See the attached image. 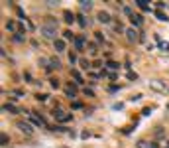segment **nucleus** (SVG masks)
I'll return each instance as SVG.
<instances>
[{
    "mask_svg": "<svg viewBox=\"0 0 169 148\" xmlns=\"http://www.w3.org/2000/svg\"><path fill=\"white\" fill-rule=\"evenodd\" d=\"M39 34L41 36H43V38H47V40H59V38H57V28H55V26H49V24H43V26H41V28H39Z\"/></svg>",
    "mask_w": 169,
    "mask_h": 148,
    "instance_id": "obj_1",
    "label": "nucleus"
},
{
    "mask_svg": "<svg viewBox=\"0 0 169 148\" xmlns=\"http://www.w3.org/2000/svg\"><path fill=\"white\" fill-rule=\"evenodd\" d=\"M112 109H114V111H120V109H124V105H122V103H116Z\"/></svg>",
    "mask_w": 169,
    "mask_h": 148,
    "instance_id": "obj_29",
    "label": "nucleus"
},
{
    "mask_svg": "<svg viewBox=\"0 0 169 148\" xmlns=\"http://www.w3.org/2000/svg\"><path fill=\"white\" fill-rule=\"evenodd\" d=\"M79 6H81L83 10H91L93 8V0H81V2H79Z\"/></svg>",
    "mask_w": 169,
    "mask_h": 148,
    "instance_id": "obj_11",
    "label": "nucleus"
},
{
    "mask_svg": "<svg viewBox=\"0 0 169 148\" xmlns=\"http://www.w3.org/2000/svg\"><path fill=\"white\" fill-rule=\"evenodd\" d=\"M108 69H118V63H114V61H110V63H108Z\"/></svg>",
    "mask_w": 169,
    "mask_h": 148,
    "instance_id": "obj_25",
    "label": "nucleus"
},
{
    "mask_svg": "<svg viewBox=\"0 0 169 148\" xmlns=\"http://www.w3.org/2000/svg\"><path fill=\"white\" fill-rule=\"evenodd\" d=\"M75 47H77V50H83V47H84V38H77L75 40Z\"/></svg>",
    "mask_w": 169,
    "mask_h": 148,
    "instance_id": "obj_16",
    "label": "nucleus"
},
{
    "mask_svg": "<svg viewBox=\"0 0 169 148\" xmlns=\"http://www.w3.org/2000/svg\"><path fill=\"white\" fill-rule=\"evenodd\" d=\"M81 67H83V69H89V61L83 59V61H81Z\"/></svg>",
    "mask_w": 169,
    "mask_h": 148,
    "instance_id": "obj_28",
    "label": "nucleus"
},
{
    "mask_svg": "<svg viewBox=\"0 0 169 148\" xmlns=\"http://www.w3.org/2000/svg\"><path fill=\"white\" fill-rule=\"evenodd\" d=\"M16 126H18V130H20V133H24V134H31V133H34V128H31V124L30 123H24V120H20V123L18 124H16Z\"/></svg>",
    "mask_w": 169,
    "mask_h": 148,
    "instance_id": "obj_4",
    "label": "nucleus"
},
{
    "mask_svg": "<svg viewBox=\"0 0 169 148\" xmlns=\"http://www.w3.org/2000/svg\"><path fill=\"white\" fill-rule=\"evenodd\" d=\"M51 87L57 89V87H59V81H57V79H51Z\"/></svg>",
    "mask_w": 169,
    "mask_h": 148,
    "instance_id": "obj_26",
    "label": "nucleus"
},
{
    "mask_svg": "<svg viewBox=\"0 0 169 148\" xmlns=\"http://www.w3.org/2000/svg\"><path fill=\"white\" fill-rule=\"evenodd\" d=\"M65 95H67L69 99H75V95H77V87H75V85L65 87Z\"/></svg>",
    "mask_w": 169,
    "mask_h": 148,
    "instance_id": "obj_8",
    "label": "nucleus"
},
{
    "mask_svg": "<svg viewBox=\"0 0 169 148\" xmlns=\"http://www.w3.org/2000/svg\"><path fill=\"white\" fill-rule=\"evenodd\" d=\"M128 79H134V81H136V79H138V75H136V73H132V71H130V73H128Z\"/></svg>",
    "mask_w": 169,
    "mask_h": 148,
    "instance_id": "obj_31",
    "label": "nucleus"
},
{
    "mask_svg": "<svg viewBox=\"0 0 169 148\" xmlns=\"http://www.w3.org/2000/svg\"><path fill=\"white\" fill-rule=\"evenodd\" d=\"M69 61H71V63H77V55L71 54V55H69Z\"/></svg>",
    "mask_w": 169,
    "mask_h": 148,
    "instance_id": "obj_30",
    "label": "nucleus"
},
{
    "mask_svg": "<svg viewBox=\"0 0 169 148\" xmlns=\"http://www.w3.org/2000/svg\"><path fill=\"white\" fill-rule=\"evenodd\" d=\"M63 20H65L67 24H73V22H75V14L69 12V10H65V14H63Z\"/></svg>",
    "mask_w": 169,
    "mask_h": 148,
    "instance_id": "obj_9",
    "label": "nucleus"
},
{
    "mask_svg": "<svg viewBox=\"0 0 169 148\" xmlns=\"http://www.w3.org/2000/svg\"><path fill=\"white\" fill-rule=\"evenodd\" d=\"M55 51H65V40H55Z\"/></svg>",
    "mask_w": 169,
    "mask_h": 148,
    "instance_id": "obj_12",
    "label": "nucleus"
},
{
    "mask_svg": "<svg viewBox=\"0 0 169 148\" xmlns=\"http://www.w3.org/2000/svg\"><path fill=\"white\" fill-rule=\"evenodd\" d=\"M151 87L157 89V91H165V85H163V83H159V81H151Z\"/></svg>",
    "mask_w": 169,
    "mask_h": 148,
    "instance_id": "obj_14",
    "label": "nucleus"
},
{
    "mask_svg": "<svg viewBox=\"0 0 169 148\" xmlns=\"http://www.w3.org/2000/svg\"><path fill=\"white\" fill-rule=\"evenodd\" d=\"M97 18H98V22H102V24H108V22H110V14H108V12H102V10L98 12Z\"/></svg>",
    "mask_w": 169,
    "mask_h": 148,
    "instance_id": "obj_6",
    "label": "nucleus"
},
{
    "mask_svg": "<svg viewBox=\"0 0 169 148\" xmlns=\"http://www.w3.org/2000/svg\"><path fill=\"white\" fill-rule=\"evenodd\" d=\"M155 16H157V20H161V22H167V20H169L163 12H155Z\"/></svg>",
    "mask_w": 169,
    "mask_h": 148,
    "instance_id": "obj_20",
    "label": "nucleus"
},
{
    "mask_svg": "<svg viewBox=\"0 0 169 148\" xmlns=\"http://www.w3.org/2000/svg\"><path fill=\"white\" fill-rule=\"evenodd\" d=\"M97 51H98L97 44H89V54H91V55H97Z\"/></svg>",
    "mask_w": 169,
    "mask_h": 148,
    "instance_id": "obj_17",
    "label": "nucleus"
},
{
    "mask_svg": "<svg viewBox=\"0 0 169 148\" xmlns=\"http://www.w3.org/2000/svg\"><path fill=\"white\" fill-rule=\"evenodd\" d=\"M124 34H126V40L132 41V44H136V41L140 40V34H138V30H136V28H128Z\"/></svg>",
    "mask_w": 169,
    "mask_h": 148,
    "instance_id": "obj_3",
    "label": "nucleus"
},
{
    "mask_svg": "<svg viewBox=\"0 0 169 148\" xmlns=\"http://www.w3.org/2000/svg\"><path fill=\"white\" fill-rule=\"evenodd\" d=\"M159 50L161 51H169V41H159Z\"/></svg>",
    "mask_w": 169,
    "mask_h": 148,
    "instance_id": "obj_18",
    "label": "nucleus"
},
{
    "mask_svg": "<svg viewBox=\"0 0 169 148\" xmlns=\"http://www.w3.org/2000/svg\"><path fill=\"white\" fill-rule=\"evenodd\" d=\"M2 111H4V113H18V107L12 105V103H8V105H4V107H2Z\"/></svg>",
    "mask_w": 169,
    "mask_h": 148,
    "instance_id": "obj_10",
    "label": "nucleus"
},
{
    "mask_svg": "<svg viewBox=\"0 0 169 148\" xmlns=\"http://www.w3.org/2000/svg\"><path fill=\"white\" fill-rule=\"evenodd\" d=\"M31 124H35V126H45V120L41 119V117H38V115H31Z\"/></svg>",
    "mask_w": 169,
    "mask_h": 148,
    "instance_id": "obj_7",
    "label": "nucleus"
},
{
    "mask_svg": "<svg viewBox=\"0 0 169 148\" xmlns=\"http://www.w3.org/2000/svg\"><path fill=\"white\" fill-rule=\"evenodd\" d=\"M53 67H55V69H59V67H61L59 59H51V65H49V69H53Z\"/></svg>",
    "mask_w": 169,
    "mask_h": 148,
    "instance_id": "obj_19",
    "label": "nucleus"
},
{
    "mask_svg": "<svg viewBox=\"0 0 169 148\" xmlns=\"http://www.w3.org/2000/svg\"><path fill=\"white\" fill-rule=\"evenodd\" d=\"M89 24H91V22H89V20L84 18V16H79V26H81V28H87Z\"/></svg>",
    "mask_w": 169,
    "mask_h": 148,
    "instance_id": "obj_15",
    "label": "nucleus"
},
{
    "mask_svg": "<svg viewBox=\"0 0 169 148\" xmlns=\"http://www.w3.org/2000/svg\"><path fill=\"white\" fill-rule=\"evenodd\" d=\"M142 115H144V117H147V115H151V109H150V107H147V109H144V111H142Z\"/></svg>",
    "mask_w": 169,
    "mask_h": 148,
    "instance_id": "obj_27",
    "label": "nucleus"
},
{
    "mask_svg": "<svg viewBox=\"0 0 169 148\" xmlns=\"http://www.w3.org/2000/svg\"><path fill=\"white\" fill-rule=\"evenodd\" d=\"M63 38H65V40H73V34H71V30H65V32H63Z\"/></svg>",
    "mask_w": 169,
    "mask_h": 148,
    "instance_id": "obj_23",
    "label": "nucleus"
},
{
    "mask_svg": "<svg viewBox=\"0 0 169 148\" xmlns=\"http://www.w3.org/2000/svg\"><path fill=\"white\" fill-rule=\"evenodd\" d=\"M130 20H132V28H134V26H142V24H144V18H142L140 14H132Z\"/></svg>",
    "mask_w": 169,
    "mask_h": 148,
    "instance_id": "obj_5",
    "label": "nucleus"
},
{
    "mask_svg": "<svg viewBox=\"0 0 169 148\" xmlns=\"http://www.w3.org/2000/svg\"><path fill=\"white\" fill-rule=\"evenodd\" d=\"M53 117L59 120V123H67V120H71V113H65V111H61V109H55Z\"/></svg>",
    "mask_w": 169,
    "mask_h": 148,
    "instance_id": "obj_2",
    "label": "nucleus"
},
{
    "mask_svg": "<svg viewBox=\"0 0 169 148\" xmlns=\"http://www.w3.org/2000/svg\"><path fill=\"white\" fill-rule=\"evenodd\" d=\"M71 75L77 79V83H83V79H81V75H79V71H75V69H73V71H71Z\"/></svg>",
    "mask_w": 169,
    "mask_h": 148,
    "instance_id": "obj_22",
    "label": "nucleus"
},
{
    "mask_svg": "<svg viewBox=\"0 0 169 148\" xmlns=\"http://www.w3.org/2000/svg\"><path fill=\"white\" fill-rule=\"evenodd\" d=\"M136 4H138L142 10H150V4H147V0H136Z\"/></svg>",
    "mask_w": 169,
    "mask_h": 148,
    "instance_id": "obj_13",
    "label": "nucleus"
},
{
    "mask_svg": "<svg viewBox=\"0 0 169 148\" xmlns=\"http://www.w3.org/2000/svg\"><path fill=\"white\" fill-rule=\"evenodd\" d=\"M8 140H10V138H8V136L4 134V133L0 134V142H2V146H6V144H8Z\"/></svg>",
    "mask_w": 169,
    "mask_h": 148,
    "instance_id": "obj_21",
    "label": "nucleus"
},
{
    "mask_svg": "<svg viewBox=\"0 0 169 148\" xmlns=\"http://www.w3.org/2000/svg\"><path fill=\"white\" fill-rule=\"evenodd\" d=\"M6 28H8L10 32H14V30H16V22H8V24H6Z\"/></svg>",
    "mask_w": 169,
    "mask_h": 148,
    "instance_id": "obj_24",
    "label": "nucleus"
}]
</instances>
